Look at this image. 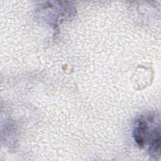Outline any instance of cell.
I'll list each match as a JSON object with an SVG mask.
<instances>
[{
    "instance_id": "6da1fadb",
    "label": "cell",
    "mask_w": 161,
    "mask_h": 161,
    "mask_svg": "<svg viewBox=\"0 0 161 161\" xmlns=\"http://www.w3.org/2000/svg\"><path fill=\"white\" fill-rule=\"evenodd\" d=\"M133 136L141 148H147L152 157L160 155V119L157 113L141 115L135 121Z\"/></svg>"
}]
</instances>
